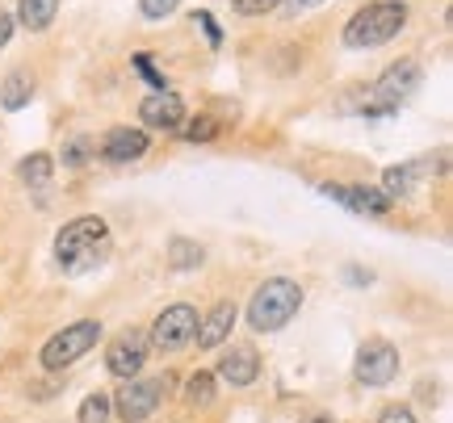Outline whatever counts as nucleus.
Wrapping results in <instances>:
<instances>
[{
	"mask_svg": "<svg viewBox=\"0 0 453 423\" xmlns=\"http://www.w3.org/2000/svg\"><path fill=\"white\" fill-rule=\"evenodd\" d=\"M231 9L243 17H260V13H273L277 0H231Z\"/></svg>",
	"mask_w": 453,
	"mask_h": 423,
	"instance_id": "393cba45",
	"label": "nucleus"
},
{
	"mask_svg": "<svg viewBox=\"0 0 453 423\" xmlns=\"http://www.w3.org/2000/svg\"><path fill=\"white\" fill-rule=\"evenodd\" d=\"M134 67H139V76H143V80H151L160 93H168V88H164V76L151 67V59H147V55H134Z\"/></svg>",
	"mask_w": 453,
	"mask_h": 423,
	"instance_id": "a878e982",
	"label": "nucleus"
},
{
	"mask_svg": "<svg viewBox=\"0 0 453 423\" xmlns=\"http://www.w3.org/2000/svg\"><path fill=\"white\" fill-rule=\"evenodd\" d=\"M9 38H13V17H9V13H0V47H4Z\"/></svg>",
	"mask_w": 453,
	"mask_h": 423,
	"instance_id": "c85d7f7f",
	"label": "nucleus"
},
{
	"mask_svg": "<svg viewBox=\"0 0 453 423\" xmlns=\"http://www.w3.org/2000/svg\"><path fill=\"white\" fill-rule=\"evenodd\" d=\"M353 374L361 386H387V381H395V374H399V352H395V344H387V340L361 344Z\"/></svg>",
	"mask_w": 453,
	"mask_h": 423,
	"instance_id": "0eeeda50",
	"label": "nucleus"
},
{
	"mask_svg": "<svg viewBox=\"0 0 453 423\" xmlns=\"http://www.w3.org/2000/svg\"><path fill=\"white\" fill-rule=\"evenodd\" d=\"M97 340H101V323H97V319H81V323L64 327L59 336H50V340L42 344L38 360H42V369L59 374V369H67L72 360H81Z\"/></svg>",
	"mask_w": 453,
	"mask_h": 423,
	"instance_id": "20e7f679",
	"label": "nucleus"
},
{
	"mask_svg": "<svg viewBox=\"0 0 453 423\" xmlns=\"http://www.w3.org/2000/svg\"><path fill=\"white\" fill-rule=\"evenodd\" d=\"M110 256V223L97 214L72 218L55 239V261L64 273H93Z\"/></svg>",
	"mask_w": 453,
	"mask_h": 423,
	"instance_id": "f257e3e1",
	"label": "nucleus"
},
{
	"mask_svg": "<svg viewBox=\"0 0 453 423\" xmlns=\"http://www.w3.org/2000/svg\"><path fill=\"white\" fill-rule=\"evenodd\" d=\"M88 155H97V143H93L88 134H72L64 147V168H81Z\"/></svg>",
	"mask_w": 453,
	"mask_h": 423,
	"instance_id": "412c9836",
	"label": "nucleus"
},
{
	"mask_svg": "<svg viewBox=\"0 0 453 423\" xmlns=\"http://www.w3.org/2000/svg\"><path fill=\"white\" fill-rule=\"evenodd\" d=\"M214 134H219V117H211V114H197L194 122H185V139L189 143H211Z\"/></svg>",
	"mask_w": 453,
	"mask_h": 423,
	"instance_id": "5701e85b",
	"label": "nucleus"
},
{
	"mask_svg": "<svg viewBox=\"0 0 453 423\" xmlns=\"http://www.w3.org/2000/svg\"><path fill=\"white\" fill-rule=\"evenodd\" d=\"M180 0H139V9H143L147 21H164L168 13H177Z\"/></svg>",
	"mask_w": 453,
	"mask_h": 423,
	"instance_id": "b1692460",
	"label": "nucleus"
},
{
	"mask_svg": "<svg viewBox=\"0 0 453 423\" xmlns=\"http://www.w3.org/2000/svg\"><path fill=\"white\" fill-rule=\"evenodd\" d=\"M197 21H202V30H206V38H211V47H223V30H219V21H214L211 13H197Z\"/></svg>",
	"mask_w": 453,
	"mask_h": 423,
	"instance_id": "bb28decb",
	"label": "nucleus"
},
{
	"mask_svg": "<svg viewBox=\"0 0 453 423\" xmlns=\"http://www.w3.org/2000/svg\"><path fill=\"white\" fill-rule=\"evenodd\" d=\"M298 4H319V0H298Z\"/></svg>",
	"mask_w": 453,
	"mask_h": 423,
	"instance_id": "2f4dec72",
	"label": "nucleus"
},
{
	"mask_svg": "<svg viewBox=\"0 0 453 423\" xmlns=\"http://www.w3.org/2000/svg\"><path fill=\"white\" fill-rule=\"evenodd\" d=\"M202 261H206V252H202L194 239H185V235L168 239V264H173L177 273H189V268H197Z\"/></svg>",
	"mask_w": 453,
	"mask_h": 423,
	"instance_id": "a211bd4d",
	"label": "nucleus"
},
{
	"mask_svg": "<svg viewBox=\"0 0 453 423\" xmlns=\"http://www.w3.org/2000/svg\"><path fill=\"white\" fill-rule=\"evenodd\" d=\"M143 360H147V336L130 327V331H122V336L110 344V352H105V369H110L113 377L134 381L139 369H143Z\"/></svg>",
	"mask_w": 453,
	"mask_h": 423,
	"instance_id": "1a4fd4ad",
	"label": "nucleus"
},
{
	"mask_svg": "<svg viewBox=\"0 0 453 423\" xmlns=\"http://www.w3.org/2000/svg\"><path fill=\"white\" fill-rule=\"evenodd\" d=\"M407 26V4L403 0H378V4H365L349 17L344 26V42L353 50H370V47H382L390 42L395 34Z\"/></svg>",
	"mask_w": 453,
	"mask_h": 423,
	"instance_id": "f03ea898",
	"label": "nucleus"
},
{
	"mask_svg": "<svg viewBox=\"0 0 453 423\" xmlns=\"http://www.w3.org/2000/svg\"><path fill=\"white\" fill-rule=\"evenodd\" d=\"M303 423H332L327 415H311V419H303Z\"/></svg>",
	"mask_w": 453,
	"mask_h": 423,
	"instance_id": "7c9ffc66",
	"label": "nucleus"
},
{
	"mask_svg": "<svg viewBox=\"0 0 453 423\" xmlns=\"http://www.w3.org/2000/svg\"><path fill=\"white\" fill-rule=\"evenodd\" d=\"M185 403H189V407H211L214 403V374L197 369V374L185 381Z\"/></svg>",
	"mask_w": 453,
	"mask_h": 423,
	"instance_id": "6ab92c4d",
	"label": "nucleus"
},
{
	"mask_svg": "<svg viewBox=\"0 0 453 423\" xmlns=\"http://www.w3.org/2000/svg\"><path fill=\"white\" fill-rule=\"evenodd\" d=\"M164 390H168V381H127L118 390V398H110V403L127 423H143L164 403Z\"/></svg>",
	"mask_w": 453,
	"mask_h": 423,
	"instance_id": "6e6552de",
	"label": "nucleus"
},
{
	"mask_svg": "<svg viewBox=\"0 0 453 423\" xmlns=\"http://www.w3.org/2000/svg\"><path fill=\"white\" fill-rule=\"evenodd\" d=\"M194 336H197V310L185 306V302L168 306L160 319H156V327H151V344H156L160 352H177V348H185Z\"/></svg>",
	"mask_w": 453,
	"mask_h": 423,
	"instance_id": "423d86ee",
	"label": "nucleus"
},
{
	"mask_svg": "<svg viewBox=\"0 0 453 423\" xmlns=\"http://www.w3.org/2000/svg\"><path fill=\"white\" fill-rule=\"evenodd\" d=\"M219 374H223V381H231V386H252L260 374L257 348H252V344H235V348L219 360Z\"/></svg>",
	"mask_w": 453,
	"mask_h": 423,
	"instance_id": "9b49d317",
	"label": "nucleus"
},
{
	"mask_svg": "<svg viewBox=\"0 0 453 423\" xmlns=\"http://www.w3.org/2000/svg\"><path fill=\"white\" fill-rule=\"evenodd\" d=\"M378 423H416V415L407 407H387L382 415H378Z\"/></svg>",
	"mask_w": 453,
	"mask_h": 423,
	"instance_id": "cd10ccee",
	"label": "nucleus"
},
{
	"mask_svg": "<svg viewBox=\"0 0 453 423\" xmlns=\"http://www.w3.org/2000/svg\"><path fill=\"white\" fill-rule=\"evenodd\" d=\"M231 327H235V306L231 302H219V306L206 314V319H197V348H219V344L231 336Z\"/></svg>",
	"mask_w": 453,
	"mask_h": 423,
	"instance_id": "4468645a",
	"label": "nucleus"
},
{
	"mask_svg": "<svg viewBox=\"0 0 453 423\" xmlns=\"http://www.w3.org/2000/svg\"><path fill=\"white\" fill-rule=\"evenodd\" d=\"M110 411H113V403H110V394H88L81 403V423H110Z\"/></svg>",
	"mask_w": 453,
	"mask_h": 423,
	"instance_id": "4be33fe9",
	"label": "nucleus"
},
{
	"mask_svg": "<svg viewBox=\"0 0 453 423\" xmlns=\"http://www.w3.org/2000/svg\"><path fill=\"white\" fill-rule=\"evenodd\" d=\"M143 151H147V134L143 131H127V126H118V131L105 134V143H101V160L130 163V160H139Z\"/></svg>",
	"mask_w": 453,
	"mask_h": 423,
	"instance_id": "ddd939ff",
	"label": "nucleus"
},
{
	"mask_svg": "<svg viewBox=\"0 0 453 423\" xmlns=\"http://www.w3.org/2000/svg\"><path fill=\"white\" fill-rule=\"evenodd\" d=\"M139 114H143L147 126H160V131H177L180 122H185V105H180L177 93H156V97H147L139 105Z\"/></svg>",
	"mask_w": 453,
	"mask_h": 423,
	"instance_id": "f8f14e48",
	"label": "nucleus"
},
{
	"mask_svg": "<svg viewBox=\"0 0 453 423\" xmlns=\"http://www.w3.org/2000/svg\"><path fill=\"white\" fill-rule=\"evenodd\" d=\"M30 97H34L30 72H9L4 84H0V105H4V110H26Z\"/></svg>",
	"mask_w": 453,
	"mask_h": 423,
	"instance_id": "2eb2a0df",
	"label": "nucleus"
},
{
	"mask_svg": "<svg viewBox=\"0 0 453 423\" xmlns=\"http://www.w3.org/2000/svg\"><path fill=\"white\" fill-rule=\"evenodd\" d=\"M424 72L416 59H399V64H390L378 84H373V101L378 105H365V117H382V114H395L399 110V101H407L416 88H420Z\"/></svg>",
	"mask_w": 453,
	"mask_h": 423,
	"instance_id": "39448f33",
	"label": "nucleus"
},
{
	"mask_svg": "<svg viewBox=\"0 0 453 423\" xmlns=\"http://www.w3.org/2000/svg\"><path fill=\"white\" fill-rule=\"evenodd\" d=\"M349 281H353V285H370V273H361V268H353V273H349Z\"/></svg>",
	"mask_w": 453,
	"mask_h": 423,
	"instance_id": "c756f323",
	"label": "nucleus"
},
{
	"mask_svg": "<svg viewBox=\"0 0 453 423\" xmlns=\"http://www.w3.org/2000/svg\"><path fill=\"white\" fill-rule=\"evenodd\" d=\"M411 180H416V172H411V163H395V168H387V177H382V193L395 201V197H407L411 193Z\"/></svg>",
	"mask_w": 453,
	"mask_h": 423,
	"instance_id": "aec40b11",
	"label": "nucleus"
},
{
	"mask_svg": "<svg viewBox=\"0 0 453 423\" xmlns=\"http://www.w3.org/2000/svg\"><path fill=\"white\" fill-rule=\"evenodd\" d=\"M298 306H303V290L286 277H273L252 293L248 323H252V331H265V336H269V331H281V327L290 323L294 314H298Z\"/></svg>",
	"mask_w": 453,
	"mask_h": 423,
	"instance_id": "7ed1b4c3",
	"label": "nucleus"
},
{
	"mask_svg": "<svg viewBox=\"0 0 453 423\" xmlns=\"http://www.w3.org/2000/svg\"><path fill=\"white\" fill-rule=\"evenodd\" d=\"M324 193L336 197L340 206H349L357 214H387L395 206L382 189H365V185H324Z\"/></svg>",
	"mask_w": 453,
	"mask_h": 423,
	"instance_id": "9d476101",
	"label": "nucleus"
},
{
	"mask_svg": "<svg viewBox=\"0 0 453 423\" xmlns=\"http://www.w3.org/2000/svg\"><path fill=\"white\" fill-rule=\"evenodd\" d=\"M21 180L30 185V189H42V185H50V177H55V160H50L47 151H34V155H26L21 160Z\"/></svg>",
	"mask_w": 453,
	"mask_h": 423,
	"instance_id": "f3484780",
	"label": "nucleus"
},
{
	"mask_svg": "<svg viewBox=\"0 0 453 423\" xmlns=\"http://www.w3.org/2000/svg\"><path fill=\"white\" fill-rule=\"evenodd\" d=\"M55 9H59V0H21L17 17H21L26 30H47L50 21H55Z\"/></svg>",
	"mask_w": 453,
	"mask_h": 423,
	"instance_id": "dca6fc26",
	"label": "nucleus"
}]
</instances>
